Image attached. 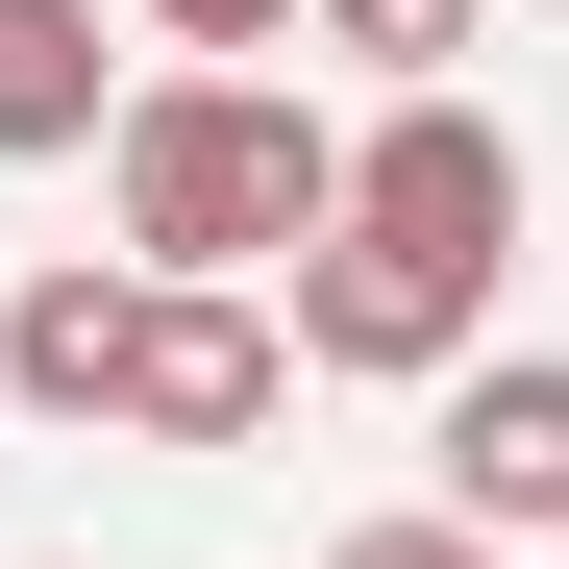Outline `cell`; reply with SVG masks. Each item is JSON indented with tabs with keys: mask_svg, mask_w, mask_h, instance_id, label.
Listing matches in <instances>:
<instances>
[{
	"mask_svg": "<svg viewBox=\"0 0 569 569\" xmlns=\"http://www.w3.org/2000/svg\"><path fill=\"white\" fill-rule=\"evenodd\" d=\"M100 173H124V248L173 298H248V272H298L347 223V124H298L272 74H149L100 124Z\"/></svg>",
	"mask_w": 569,
	"mask_h": 569,
	"instance_id": "6da1fadb",
	"label": "cell"
},
{
	"mask_svg": "<svg viewBox=\"0 0 569 569\" xmlns=\"http://www.w3.org/2000/svg\"><path fill=\"white\" fill-rule=\"evenodd\" d=\"M470 322H496V272L470 248H397V223H322L298 248V371H371V397H421V371H470Z\"/></svg>",
	"mask_w": 569,
	"mask_h": 569,
	"instance_id": "7a4b0ae2",
	"label": "cell"
},
{
	"mask_svg": "<svg viewBox=\"0 0 569 569\" xmlns=\"http://www.w3.org/2000/svg\"><path fill=\"white\" fill-rule=\"evenodd\" d=\"M272 397H298V347H272V298H173L149 272V322H124V446H272Z\"/></svg>",
	"mask_w": 569,
	"mask_h": 569,
	"instance_id": "3957f363",
	"label": "cell"
},
{
	"mask_svg": "<svg viewBox=\"0 0 569 569\" xmlns=\"http://www.w3.org/2000/svg\"><path fill=\"white\" fill-rule=\"evenodd\" d=\"M421 520H470V545H569V347H520V371H446V496Z\"/></svg>",
	"mask_w": 569,
	"mask_h": 569,
	"instance_id": "277c9868",
	"label": "cell"
},
{
	"mask_svg": "<svg viewBox=\"0 0 569 569\" xmlns=\"http://www.w3.org/2000/svg\"><path fill=\"white\" fill-rule=\"evenodd\" d=\"M347 223H397V248H470V272H496V248H520V124H496V100H397V124L347 149Z\"/></svg>",
	"mask_w": 569,
	"mask_h": 569,
	"instance_id": "5b68a950",
	"label": "cell"
},
{
	"mask_svg": "<svg viewBox=\"0 0 569 569\" xmlns=\"http://www.w3.org/2000/svg\"><path fill=\"white\" fill-rule=\"evenodd\" d=\"M124 322H149V272H26V298H0V397H26V421H100L124 397Z\"/></svg>",
	"mask_w": 569,
	"mask_h": 569,
	"instance_id": "8992f818",
	"label": "cell"
},
{
	"mask_svg": "<svg viewBox=\"0 0 569 569\" xmlns=\"http://www.w3.org/2000/svg\"><path fill=\"white\" fill-rule=\"evenodd\" d=\"M100 124H124L100 0H0V173H50V149H100Z\"/></svg>",
	"mask_w": 569,
	"mask_h": 569,
	"instance_id": "52a82bcc",
	"label": "cell"
},
{
	"mask_svg": "<svg viewBox=\"0 0 569 569\" xmlns=\"http://www.w3.org/2000/svg\"><path fill=\"white\" fill-rule=\"evenodd\" d=\"M347 74H397V100H470V50H496V0H298Z\"/></svg>",
	"mask_w": 569,
	"mask_h": 569,
	"instance_id": "ba28073f",
	"label": "cell"
},
{
	"mask_svg": "<svg viewBox=\"0 0 569 569\" xmlns=\"http://www.w3.org/2000/svg\"><path fill=\"white\" fill-rule=\"evenodd\" d=\"M322 569H496V545H470V520H347Z\"/></svg>",
	"mask_w": 569,
	"mask_h": 569,
	"instance_id": "9c48e42d",
	"label": "cell"
},
{
	"mask_svg": "<svg viewBox=\"0 0 569 569\" xmlns=\"http://www.w3.org/2000/svg\"><path fill=\"white\" fill-rule=\"evenodd\" d=\"M149 26H173V50H272L298 0H149Z\"/></svg>",
	"mask_w": 569,
	"mask_h": 569,
	"instance_id": "30bf717a",
	"label": "cell"
}]
</instances>
